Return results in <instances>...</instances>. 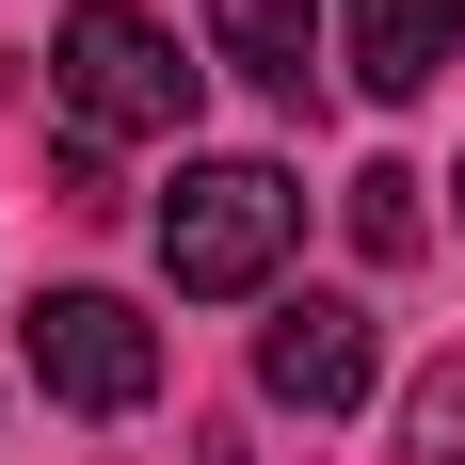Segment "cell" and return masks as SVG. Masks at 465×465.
Returning <instances> with one entry per match:
<instances>
[{"label": "cell", "mask_w": 465, "mask_h": 465, "mask_svg": "<svg viewBox=\"0 0 465 465\" xmlns=\"http://www.w3.org/2000/svg\"><path fill=\"white\" fill-rule=\"evenodd\" d=\"M257 401H289V418H353V401H370V305H337V289L273 305V322H257Z\"/></svg>", "instance_id": "obj_4"}, {"label": "cell", "mask_w": 465, "mask_h": 465, "mask_svg": "<svg viewBox=\"0 0 465 465\" xmlns=\"http://www.w3.org/2000/svg\"><path fill=\"white\" fill-rule=\"evenodd\" d=\"M353 241H370V257H418V177H401V161L353 177Z\"/></svg>", "instance_id": "obj_7"}, {"label": "cell", "mask_w": 465, "mask_h": 465, "mask_svg": "<svg viewBox=\"0 0 465 465\" xmlns=\"http://www.w3.org/2000/svg\"><path fill=\"white\" fill-rule=\"evenodd\" d=\"M305 241V193L273 177V161H193L177 193H161V273L193 289V305H241V289H273V257Z\"/></svg>", "instance_id": "obj_2"}, {"label": "cell", "mask_w": 465, "mask_h": 465, "mask_svg": "<svg viewBox=\"0 0 465 465\" xmlns=\"http://www.w3.org/2000/svg\"><path fill=\"white\" fill-rule=\"evenodd\" d=\"M418 450H433V465H465V370H433V385H418Z\"/></svg>", "instance_id": "obj_8"}, {"label": "cell", "mask_w": 465, "mask_h": 465, "mask_svg": "<svg viewBox=\"0 0 465 465\" xmlns=\"http://www.w3.org/2000/svg\"><path fill=\"white\" fill-rule=\"evenodd\" d=\"M16 353H33V385L64 418H144V401H161V322L113 305V289H33Z\"/></svg>", "instance_id": "obj_3"}, {"label": "cell", "mask_w": 465, "mask_h": 465, "mask_svg": "<svg viewBox=\"0 0 465 465\" xmlns=\"http://www.w3.org/2000/svg\"><path fill=\"white\" fill-rule=\"evenodd\" d=\"M48 81H64V129L81 144H177L193 129V64H177V33L144 0H81L64 48H48Z\"/></svg>", "instance_id": "obj_1"}, {"label": "cell", "mask_w": 465, "mask_h": 465, "mask_svg": "<svg viewBox=\"0 0 465 465\" xmlns=\"http://www.w3.org/2000/svg\"><path fill=\"white\" fill-rule=\"evenodd\" d=\"M465 48V0H337V64H353V96H433Z\"/></svg>", "instance_id": "obj_5"}, {"label": "cell", "mask_w": 465, "mask_h": 465, "mask_svg": "<svg viewBox=\"0 0 465 465\" xmlns=\"http://www.w3.org/2000/svg\"><path fill=\"white\" fill-rule=\"evenodd\" d=\"M209 33L257 96H305V33H322V0H209Z\"/></svg>", "instance_id": "obj_6"}]
</instances>
